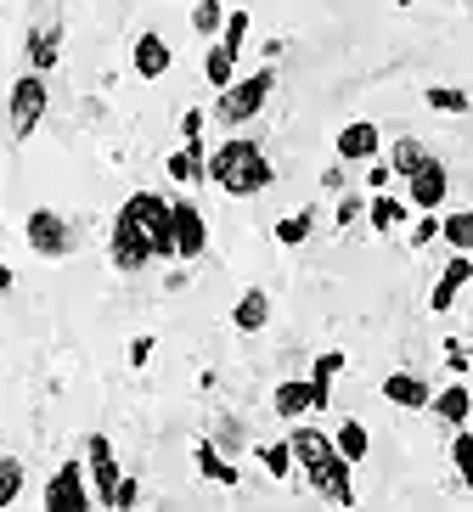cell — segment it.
<instances>
[{"mask_svg":"<svg viewBox=\"0 0 473 512\" xmlns=\"http://www.w3.org/2000/svg\"><path fill=\"white\" fill-rule=\"evenodd\" d=\"M400 186H406L400 197L412 203V214H440L445 209V192H451V169L434 158V164H423L412 181H400Z\"/></svg>","mask_w":473,"mask_h":512,"instance_id":"11","label":"cell"},{"mask_svg":"<svg viewBox=\"0 0 473 512\" xmlns=\"http://www.w3.org/2000/svg\"><path fill=\"white\" fill-rule=\"evenodd\" d=\"M260 467L271 473V479H293V451H288V439H265V445H260Z\"/></svg>","mask_w":473,"mask_h":512,"instance_id":"33","label":"cell"},{"mask_svg":"<svg viewBox=\"0 0 473 512\" xmlns=\"http://www.w3.org/2000/svg\"><path fill=\"white\" fill-rule=\"evenodd\" d=\"M23 237H29V248L40 259H68L79 248V231L68 214L57 209H29V220H23Z\"/></svg>","mask_w":473,"mask_h":512,"instance_id":"4","label":"cell"},{"mask_svg":"<svg viewBox=\"0 0 473 512\" xmlns=\"http://www.w3.org/2000/svg\"><path fill=\"white\" fill-rule=\"evenodd\" d=\"M192 29H198L203 40H220V29H226V6H220V0H198V6H192Z\"/></svg>","mask_w":473,"mask_h":512,"instance_id":"34","label":"cell"},{"mask_svg":"<svg viewBox=\"0 0 473 512\" xmlns=\"http://www.w3.org/2000/svg\"><path fill=\"white\" fill-rule=\"evenodd\" d=\"M361 214H367V197H344V203L333 209V220H338V226H355Z\"/></svg>","mask_w":473,"mask_h":512,"instance_id":"38","label":"cell"},{"mask_svg":"<svg viewBox=\"0 0 473 512\" xmlns=\"http://www.w3.org/2000/svg\"><path fill=\"white\" fill-rule=\"evenodd\" d=\"M169 6H175V0H169Z\"/></svg>","mask_w":473,"mask_h":512,"instance_id":"45","label":"cell"},{"mask_svg":"<svg viewBox=\"0 0 473 512\" xmlns=\"http://www.w3.org/2000/svg\"><path fill=\"white\" fill-rule=\"evenodd\" d=\"M46 107H51V85L46 74H23L12 79V96H6V119H12V136L29 141L40 124H46Z\"/></svg>","mask_w":473,"mask_h":512,"instance_id":"3","label":"cell"},{"mask_svg":"<svg viewBox=\"0 0 473 512\" xmlns=\"http://www.w3.org/2000/svg\"><path fill=\"white\" fill-rule=\"evenodd\" d=\"M428 411L445 422V428H468L473 417V389L468 383H451V389H434V400H428Z\"/></svg>","mask_w":473,"mask_h":512,"instance_id":"20","label":"cell"},{"mask_svg":"<svg viewBox=\"0 0 473 512\" xmlns=\"http://www.w3.org/2000/svg\"><path fill=\"white\" fill-rule=\"evenodd\" d=\"M333 152H338V164H378V152H383V130H378L372 119H350L344 130H338Z\"/></svg>","mask_w":473,"mask_h":512,"instance_id":"12","label":"cell"},{"mask_svg":"<svg viewBox=\"0 0 473 512\" xmlns=\"http://www.w3.org/2000/svg\"><path fill=\"white\" fill-rule=\"evenodd\" d=\"M130 68H136V79H164L175 68V51H169V40L158 29H141L136 46H130Z\"/></svg>","mask_w":473,"mask_h":512,"instance_id":"13","label":"cell"},{"mask_svg":"<svg viewBox=\"0 0 473 512\" xmlns=\"http://www.w3.org/2000/svg\"><path fill=\"white\" fill-rule=\"evenodd\" d=\"M451 467H457L462 490H473V428H451Z\"/></svg>","mask_w":473,"mask_h":512,"instance_id":"31","label":"cell"},{"mask_svg":"<svg viewBox=\"0 0 473 512\" xmlns=\"http://www.w3.org/2000/svg\"><path fill=\"white\" fill-rule=\"evenodd\" d=\"M310 490H316L321 501H333V507H355V467L344 462V456H321L316 467H305Z\"/></svg>","mask_w":473,"mask_h":512,"instance_id":"9","label":"cell"},{"mask_svg":"<svg viewBox=\"0 0 473 512\" xmlns=\"http://www.w3.org/2000/svg\"><path fill=\"white\" fill-rule=\"evenodd\" d=\"M423 102L434 107V113H457V119H462V113L473 107V96H468V91H457V85H428Z\"/></svg>","mask_w":473,"mask_h":512,"instance_id":"32","label":"cell"},{"mask_svg":"<svg viewBox=\"0 0 473 512\" xmlns=\"http://www.w3.org/2000/svg\"><path fill=\"white\" fill-rule=\"evenodd\" d=\"M473 282V254H451L445 259V271L434 276V293H428V310H434V316H445V310H451V304L462 299V287Z\"/></svg>","mask_w":473,"mask_h":512,"instance_id":"14","label":"cell"},{"mask_svg":"<svg viewBox=\"0 0 473 512\" xmlns=\"http://www.w3.org/2000/svg\"><path fill=\"white\" fill-rule=\"evenodd\" d=\"M389 181H395V169L383 164V158H378V164H367V186H372V192H389Z\"/></svg>","mask_w":473,"mask_h":512,"instance_id":"41","label":"cell"},{"mask_svg":"<svg viewBox=\"0 0 473 512\" xmlns=\"http://www.w3.org/2000/svg\"><path fill=\"white\" fill-rule=\"evenodd\" d=\"M344 372V349H321L316 366H310V389H316V411L333 400V377Z\"/></svg>","mask_w":473,"mask_h":512,"instance_id":"26","label":"cell"},{"mask_svg":"<svg viewBox=\"0 0 473 512\" xmlns=\"http://www.w3.org/2000/svg\"><path fill=\"white\" fill-rule=\"evenodd\" d=\"M248 29H254V17H248V12H226V29H220V46L243 57V46H248Z\"/></svg>","mask_w":473,"mask_h":512,"instance_id":"35","label":"cell"},{"mask_svg":"<svg viewBox=\"0 0 473 512\" xmlns=\"http://www.w3.org/2000/svg\"><path fill=\"white\" fill-rule=\"evenodd\" d=\"M310 226H316V214H310V209H293V214H282V220H276L271 237L282 242V248H299V242H310Z\"/></svg>","mask_w":473,"mask_h":512,"instance_id":"29","label":"cell"},{"mask_svg":"<svg viewBox=\"0 0 473 512\" xmlns=\"http://www.w3.org/2000/svg\"><path fill=\"white\" fill-rule=\"evenodd\" d=\"M383 164L395 169L400 181H412V175H417V169H423V164H434V152H428V147H423V141H417V136H400L395 147H389V158H383Z\"/></svg>","mask_w":473,"mask_h":512,"instance_id":"24","label":"cell"},{"mask_svg":"<svg viewBox=\"0 0 473 512\" xmlns=\"http://www.w3.org/2000/svg\"><path fill=\"white\" fill-rule=\"evenodd\" d=\"M265 321H271V293H265V287H248L243 299L231 304V327L237 332H265Z\"/></svg>","mask_w":473,"mask_h":512,"instance_id":"21","label":"cell"},{"mask_svg":"<svg viewBox=\"0 0 473 512\" xmlns=\"http://www.w3.org/2000/svg\"><path fill=\"white\" fill-rule=\"evenodd\" d=\"M192 462H198V473H203L209 484H226V490L237 484V467H231L226 456H220V445H214V439H198V451H192Z\"/></svg>","mask_w":473,"mask_h":512,"instance_id":"25","label":"cell"},{"mask_svg":"<svg viewBox=\"0 0 473 512\" xmlns=\"http://www.w3.org/2000/svg\"><path fill=\"white\" fill-rule=\"evenodd\" d=\"M406 242H412V248H428V242H440V214H417L412 231H406Z\"/></svg>","mask_w":473,"mask_h":512,"instance_id":"36","label":"cell"},{"mask_svg":"<svg viewBox=\"0 0 473 512\" xmlns=\"http://www.w3.org/2000/svg\"><path fill=\"white\" fill-rule=\"evenodd\" d=\"M169 220H175V254L203 259V248H209V214H203L192 197H175V203H169Z\"/></svg>","mask_w":473,"mask_h":512,"instance_id":"10","label":"cell"},{"mask_svg":"<svg viewBox=\"0 0 473 512\" xmlns=\"http://www.w3.org/2000/svg\"><path fill=\"white\" fill-rule=\"evenodd\" d=\"M440 242L451 248V254H473V209L440 214Z\"/></svg>","mask_w":473,"mask_h":512,"instance_id":"27","label":"cell"},{"mask_svg":"<svg viewBox=\"0 0 473 512\" xmlns=\"http://www.w3.org/2000/svg\"><path fill=\"white\" fill-rule=\"evenodd\" d=\"M445 361L457 366V372H468V349H462V344H445Z\"/></svg>","mask_w":473,"mask_h":512,"instance_id":"42","label":"cell"},{"mask_svg":"<svg viewBox=\"0 0 473 512\" xmlns=\"http://www.w3.org/2000/svg\"><path fill=\"white\" fill-rule=\"evenodd\" d=\"M85 479H91L96 507H113L124 473H119V456H113V439L107 434H85Z\"/></svg>","mask_w":473,"mask_h":512,"instance_id":"8","label":"cell"},{"mask_svg":"<svg viewBox=\"0 0 473 512\" xmlns=\"http://www.w3.org/2000/svg\"><path fill=\"white\" fill-rule=\"evenodd\" d=\"M462 6H473V0H462Z\"/></svg>","mask_w":473,"mask_h":512,"instance_id":"44","label":"cell"},{"mask_svg":"<svg viewBox=\"0 0 473 512\" xmlns=\"http://www.w3.org/2000/svg\"><path fill=\"white\" fill-rule=\"evenodd\" d=\"M107 259L119 265V271H147L153 265V237H147V226H141L136 214H113V231H107Z\"/></svg>","mask_w":473,"mask_h":512,"instance_id":"5","label":"cell"},{"mask_svg":"<svg viewBox=\"0 0 473 512\" xmlns=\"http://www.w3.org/2000/svg\"><path fill=\"white\" fill-rule=\"evenodd\" d=\"M164 169H169V181H175V186L209 181V147H203V141H186L181 152H169V158H164Z\"/></svg>","mask_w":473,"mask_h":512,"instance_id":"18","label":"cell"},{"mask_svg":"<svg viewBox=\"0 0 473 512\" xmlns=\"http://www.w3.org/2000/svg\"><path fill=\"white\" fill-rule=\"evenodd\" d=\"M203 124H209V113H203V107H186V113H181V136L186 141H203Z\"/></svg>","mask_w":473,"mask_h":512,"instance_id":"37","label":"cell"},{"mask_svg":"<svg viewBox=\"0 0 473 512\" xmlns=\"http://www.w3.org/2000/svg\"><path fill=\"white\" fill-rule=\"evenodd\" d=\"M46 512H96L91 479H85V456H68V462L51 473V484H46Z\"/></svg>","mask_w":473,"mask_h":512,"instance_id":"7","label":"cell"},{"mask_svg":"<svg viewBox=\"0 0 473 512\" xmlns=\"http://www.w3.org/2000/svg\"><path fill=\"white\" fill-rule=\"evenodd\" d=\"M203 79H209L214 91H226L231 79H237V51H226L220 40H209V51H203Z\"/></svg>","mask_w":473,"mask_h":512,"instance_id":"28","label":"cell"},{"mask_svg":"<svg viewBox=\"0 0 473 512\" xmlns=\"http://www.w3.org/2000/svg\"><path fill=\"white\" fill-rule=\"evenodd\" d=\"M288 451H293V467L305 473V467L321 462V456H333V434L316 428V422H293L288 428Z\"/></svg>","mask_w":473,"mask_h":512,"instance_id":"16","label":"cell"},{"mask_svg":"<svg viewBox=\"0 0 473 512\" xmlns=\"http://www.w3.org/2000/svg\"><path fill=\"white\" fill-rule=\"evenodd\" d=\"M62 57V29L57 23H46V29H34L29 34V74H51Z\"/></svg>","mask_w":473,"mask_h":512,"instance_id":"23","label":"cell"},{"mask_svg":"<svg viewBox=\"0 0 473 512\" xmlns=\"http://www.w3.org/2000/svg\"><path fill=\"white\" fill-rule=\"evenodd\" d=\"M276 91V68H254L248 79H231L226 91H220V102H214V119L220 124H254L265 113V102H271Z\"/></svg>","mask_w":473,"mask_h":512,"instance_id":"2","label":"cell"},{"mask_svg":"<svg viewBox=\"0 0 473 512\" xmlns=\"http://www.w3.org/2000/svg\"><path fill=\"white\" fill-rule=\"evenodd\" d=\"M378 394H383V400H389L395 411H428V400H434L428 377H417V372H389Z\"/></svg>","mask_w":473,"mask_h":512,"instance_id":"15","label":"cell"},{"mask_svg":"<svg viewBox=\"0 0 473 512\" xmlns=\"http://www.w3.org/2000/svg\"><path fill=\"white\" fill-rule=\"evenodd\" d=\"M0 293H12V271L6 265H0Z\"/></svg>","mask_w":473,"mask_h":512,"instance_id":"43","label":"cell"},{"mask_svg":"<svg viewBox=\"0 0 473 512\" xmlns=\"http://www.w3.org/2000/svg\"><path fill=\"white\" fill-rule=\"evenodd\" d=\"M209 181L226 197H260L265 186L276 181V169H271V158H265L260 141L231 136V141H220V147L209 152Z\"/></svg>","mask_w":473,"mask_h":512,"instance_id":"1","label":"cell"},{"mask_svg":"<svg viewBox=\"0 0 473 512\" xmlns=\"http://www.w3.org/2000/svg\"><path fill=\"white\" fill-rule=\"evenodd\" d=\"M153 349H158V338H147V332L130 338V366H147V361H153Z\"/></svg>","mask_w":473,"mask_h":512,"instance_id":"40","label":"cell"},{"mask_svg":"<svg viewBox=\"0 0 473 512\" xmlns=\"http://www.w3.org/2000/svg\"><path fill=\"white\" fill-rule=\"evenodd\" d=\"M23 484H29V473H23V462L0 451V512H6V507H17V496H23Z\"/></svg>","mask_w":473,"mask_h":512,"instance_id":"30","label":"cell"},{"mask_svg":"<svg viewBox=\"0 0 473 512\" xmlns=\"http://www.w3.org/2000/svg\"><path fill=\"white\" fill-rule=\"evenodd\" d=\"M406 220H412V203H406V197H395V192H372L367 197V226L378 231V237L400 231Z\"/></svg>","mask_w":473,"mask_h":512,"instance_id":"19","label":"cell"},{"mask_svg":"<svg viewBox=\"0 0 473 512\" xmlns=\"http://www.w3.org/2000/svg\"><path fill=\"white\" fill-rule=\"evenodd\" d=\"M136 501H141V484L130 479V473H124V479H119V496H113V512H130Z\"/></svg>","mask_w":473,"mask_h":512,"instance_id":"39","label":"cell"},{"mask_svg":"<svg viewBox=\"0 0 473 512\" xmlns=\"http://www.w3.org/2000/svg\"><path fill=\"white\" fill-rule=\"evenodd\" d=\"M333 451L344 456L350 467H361V462H367V451H372L367 422H361V417H344V422H338V428H333Z\"/></svg>","mask_w":473,"mask_h":512,"instance_id":"22","label":"cell"},{"mask_svg":"<svg viewBox=\"0 0 473 512\" xmlns=\"http://www.w3.org/2000/svg\"><path fill=\"white\" fill-rule=\"evenodd\" d=\"M271 406L282 422H305L310 411H316V389H310V377H288V383H276Z\"/></svg>","mask_w":473,"mask_h":512,"instance_id":"17","label":"cell"},{"mask_svg":"<svg viewBox=\"0 0 473 512\" xmlns=\"http://www.w3.org/2000/svg\"><path fill=\"white\" fill-rule=\"evenodd\" d=\"M124 214H136L147 237H153V259H181L175 254V220H169V197L164 192H130L119 203Z\"/></svg>","mask_w":473,"mask_h":512,"instance_id":"6","label":"cell"}]
</instances>
